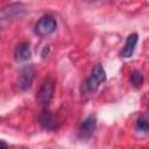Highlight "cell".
Returning a JSON list of instances; mask_svg holds the SVG:
<instances>
[{
  "mask_svg": "<svg viewBox=\"0 0 149 149\" xmlns=\"http://www.w3.org/2000/svg\"><path fill=\"white\" fill-rule=\"evenodd\" d=\"M57 28L56 19L51 15L42 16L35 24V33L40 36H47L52 34Z\"/></svg>",
  "mask_w": 149,
  "mask_h": 149,
  "instance_id": "6da1fadb",
  "label": "cell"
},
{
  "mask_svg": "<svg viewBox=\"0 0 149 149\" xmlns=\"http://www.w3.org/2000/svg\"><path fill=\"white\" fill-rule=\"evenodd\" d=\"M105 80H106L105 69L102 68L101 64H97V65H94L91 76L87 78L85 86L88 91H95L100 86V84H102Z\"/></svg>",
  "mask_w": 149,
  "mask_h": 149,
  "instance_id": "7a4b0ae2",
  "label": "cell"
},
{
  "mask_svg": "<svg viewBox=\"0 0 149 149\" xmlns=\"http://www.w3.org/2000/svg\"><path fill=\"white\" fill-rule=\"evenodd\" d=\"M34 80V70L31 66H24L16 80V86L21 91H27L30 88Z\"/></svg>",
  "mask_w": 149,
  "mask_h": 149,
  "instance_id": "3957f363",
  "label": "cell"
},
{
  "mask_svg": "<svg viewBox=\"0 0 149 149\" xmlns=\"http://www.w3.org/2000/svg\"><path fill=\"white\" fill-rule=\"evenodd\" d=\"M54 97V85L51 81H44L42 84V86L40 87V90L37 91L36 94V101L42 105L45 106L50 102V100Z\"/></svg>",
  "mask_w": 149,
  "mask_h": 149,
  "instance_id": "277c9868",
  "label": "cell"
},
{
  "mask_svg": "<svg viewBox=\"0 0 149 149\" xmlns=\"http://www.w3.org/2000/svg\"><path fill=\"white\" fill-rule=\"evenodd\" d=\"M95 128H97V119H95V116L94 115L87 116L81 122V125L79 127V137L83 139V140L90 139L94 134Z\"/></svg>",
  "mask_w": 149,
  "mask_h": 149,
  "instance_id": "5b68a950",
  "label": "cell"
},
{
  "mask_svg": "<svg viewBox=\"0 0 149 149\" xmlns=\"http://www.w3.org/2000/svg\"><path fill=\"white\" fill-rule=\"evenodd\" d=\"M26 13V7L23 3H12L8 7L2 9V14H1V21L5 22V20H9V19H15L17 16H21L22 14Z\"/></svg>",
  "mask_w": 149,
  "mask_h": 149,
  "instance_id": "8992f818",
  "label": "cell"
},
{
  "mask_svg": "<svg viewBox=\"0 0 149 149\" xmlns=\"http://www.w3.org/2000/svg\"><path fill=\"white\" fill-rule=\"evenodd\" d=\"M137 41H139V35L136 33H133V34L128 35L127 38H126V43H125V45H123V48H122V50L120 52L121 57H123V58L130 57L134 54L135 47L137 44Z\"/></svg>",
  "mask_w": 149,
  "mask_h": 149,
  "instance_id": "52a82bcc",
  "label": "cell"
},
{
  "mask_svg": "<svg viewBox=\"0 0 149 149\" xmlns=\"http://www.w3.org/2000/svg\"><path fill=\"white\" fill-rule=\"evenodd\" d=\"M15 59L16 62H26L28 59H30L31 57V51H30V47L28 42H21L16 45L15 48V52H14Z\"/></svg>",
  "mask_w": 149,
  "mask_h": 149,
  "instance_id": "ba28073f",
  "label": "cell"
},
{
  "mask_svg": "<svg viewBox=\"0 0 149 149\" xmlns=\"http://www.w3.org/2000/svg\"><path fill=\"white\" fill-rule=\"evenodd\" d=\"M38 123L40 126L45 130H54L55 129V120L50 111L43 109L38 116Z\"/></svg>",
  "mask_w": 149,
  "mask_h": 149,
  "instance_id": "9c48e42d",
  "label": "cell"
},
{
  "mask_svg": "<svg viewBox=\"0 0 149 149\" xmlns=\"http://www.w3.org/2000/svg\"><path fill=\"white\" fill-rule=\"evenodd\" d=\"M130 84L134 86V87H140L142 84H143V74L137 71V70H134L132 73H130Z\"/></svg>",
  "mask_w": 149,
  "mask_h": 149,
  "instance_id": "30bf717a",
  "label": "cell"
},
{
  "mask_svg": "<svg viewBox=\"0 0 149 149\" xmlns=\"http://www.w3.org/2000/svg\"><path fill=\"white\" fill-rule=\"evenodd\" d=\"M136 130L141 132V133H148L149 132V121L144 118H140L136 121Z\"/></svg>",
  "mask_w": 149,
  "mask_h": 149,
  "instance_id": "8fae6325",
  "label": "cell"
},
{
  "mask_svg": "<svg viewBox=\"0 0 149 149\" xmlns=\"http://www.w3.org/2000/svg\"><path fill=\"white\" fill-rule=\"evenodd\" d=\"M49 51H50V49H49V45H45L44 47V49H43V51H42V58H45V57H48V55H49Z\"/></svg>",
  "mask_w": 149,
  "mask_h": 149,
  "instance_id": "7c38bea8",
  "label": "cell"
},
{
  "mask_svg": "<svg viewBox=\"0 0 149 149\" xmlns=\"http://www.w3.org/2000/svg\"><path fill=\"white\" fill-rule=\"evenodd\" d=\"M148 109H149V104H148Z\"/></svg>",
  "mask_w": 149,
  "mask_h": 149,
  "instance_id": "4fadbf2b",
  "label": "cell"
}]
</instances>
